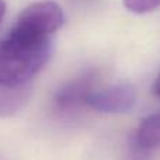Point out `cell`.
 <instances>
[{"label":"cell","instance_id":"1","mask_svg":"<svg viewBox=\"0 0 160 160\" xmlns=\"http://www.w3.org/2000/svg\"><path fill=\"white\" fill-rule=\"evenodd\" d=\"M51 53L49 38H37L10 30L0 39V83H30L48 63Z\"/></svg>","mask_w":160,"mask_h":160},{"label":"cell","instance_id":"2","mask_svg":"<svg viewBox=\"0 0 160 160\" xmlns=\"http://www.w3.org/2000/svg\"><path fill=\"white\" fill-rule=\"evenodd\" d=\"M65 22V14L56 2L44 0L27 6L18 14L11 30L37 38H49Z\"/></svg>","mask_w":160,"mask_h":160},{"label":"cell","instance_id":"3","mask_svg":"<svg viewBox=\"0 0 160 160\" xmlns=\"http://www.w3.org/2000/svg\"><path fill=\"white\" fill-rule=\"evenodd\" d=\"M135 102V88L129 84L119 83L96 88L87 98L86 107L104 114H122L133 108Z\"/></svg>","mask_w":160,"mask_h":160},{"label":"cell","instance_id":"4","mask_svg":"<svg viewBox=\"0 0 160 160\" xmlns=\"http://www.w3.org/2000/svg\"><path fill=\"white\" fill-rule=\"evenodd\" d=\"M98 75L87 72L66 82L53 96V104L59 111H72L86 105L90 94L97 88Z\"/></svg>","mask_w":160,"mask_h":160},{"label":"cell","instance_id":"5","mask_svg":"<svg viewBox=\"0 0 160 160\" xmlns=\"http://www.w3.org/2000/svg\"><path fill=\"white\" fill-rule=\"evenodd\" d=\"M160 148V111L148 115L139 124L132 142L133 160H145L146 153Z\"/></svg>","mask_w":160,"mask_h":160},{"label":"cell","instance_id":"6","mask_svg":"<svg viewBox=\"0 0 160 160\" xmlns=\"http://www.w3.org/2000/svg\"><path fill=\"white\" fill-rule=\"evenodd\" d=\"M30 83L25 84H4L0 83V117H13L18 114L31 98Z\"/></svg>","mask_w":160,"mask_h":160},{"label":"cell","instance_id":"7","mask_svg":"<svg viewBox=\"0 0 160 160\" xmlns=\"http://www.w3.org/2000/svg\"><path fill=\"white\" fill-rule=\"evenodd\" d=\"M124 6L136 14H145L160 7V0H124Z\"/></svg>","mask_w":160,"mask_h":160},{"label":"cell","instance_id":"8","mask_svg":"<svg viewBox=\"0 0 160 160\" xmlns=\"http://www.w3.org/2000/svg\"><path fill=\"white\" fill-rule=\"evenodd\" d=\"M153 91H155V94L160 98V72L155 80V84H153Z\"/></svg>","mask_w":160,"mask_h":160},{"label":"cell","instance_id":"9","mask_svg":"<svg viewBox=\"0 0 160 160\" xmlns=\"http://www.w3.org/2000/svg\"><path fill=\"white\" fill-rule=\"evenodd\" d=\"M4 14H6V3L4 0H0V22L4 18Z\"/></svg>","mask_w":160,"mask_h":160}]
</instances>
